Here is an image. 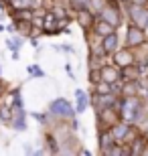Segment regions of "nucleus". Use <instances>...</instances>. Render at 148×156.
<instances>
[{"label":"nucleus","instance_id":"1","mask_svg":"<svg viewBox=\"0 0 148 156\" xmlns=\"http://www.w3.org/2000/svg\"><path fill=\"white\" fill-rule=\"evenodd\" d=\"M51 112L59 118H71L73 116V108H71L69 101H65V99H55L51 104Z\"/></svg>","mask_w":148,"mask_h":156},{"label":"nucleus","instance_id":"2","mask_svg":"<svg viewBox=\"0 0 148 156\" xmlns=\"http://www.w3.org/2000/svg\"><path fill=\"white\" fill-rule=\"evenodd\" d=\"M102 20L110 23L112 27H118L122 23V16H120V10L116 6H103L102 8Z\"/></svg>","mask_w":148,"mask_h":156},{"label":"nucleus","instance_id":"3","mask_svg":"<svg viewBox=\"0 0 148 156\" xmlns=\"http://www.w3.org/2000/svg\"><path fill=\"white\" fill-rule=\"evenodd\" d=\"M146 41V37H144V30L140 29V27H130V30H128V37H126V43H128V47H140Z\"/></svg>","mask_w":148,"mask_h":156},{"label":"nucleus","instance_id":"4","mask_svg":"<svg viewBox=\"0 0 148 156\" xmlns=\"http://www.w3.org/2000/svg\"><path fill=\"white\" fill-rule=\"evenodd\" d=\"M132 20L136 23V27H146L148 24V10L142 6H132Z\"/></svg>","mask_w":148,"mask_h":156},{"label":"nucleus","instance_id":"5","mask_svg":"<svg viewBox=\"0 0 148 156\" xmlns=\"http://www.w3.org/2000/svg\"><path fill=\"white\" fill-rule=\"evenodd\" d=\"M114 61L120 65V67H128V65L134 63V55H132L130 49H120V51L114 55Z\"/></svg>","mask_w":148,"mask_h":156},{"label":"nucleus","instance_id":"6","mask_svg":"<svg viewBox=\"0 0 148 156\" xmlns=\"http://www.w3.org/2000/svg\"><path fill=\"white\" fill-rule=\"evenodd\" d=\"M99 73H102V81H106V83H116V81L122 77V73H120L116 67H103Z\"/></svg>","mask_w":148,"mask_h":156},{"label":"nucleus","instance_id":"7","mask_svg":"<svg viewBox=\"0 0 148 156\" xmlns=\"http://www.w3.org/2000/svg\"><path fill=\"white\" fill-rule=\"evenodd\" d=\"M99 112H102V116H99V118L103 120V124H106V126H110V128H112V126L116 124V122H120L118 112H116V110H112V108H106V110H99Z\"/></svg>","mask_w":148,"mask_h":156},{"label":"nucleus","instance_id":"8","mask_svg":"<svg viewBox=\"0 0 148 156\" xmlns=\"http://www.w3.org/2000/svg\"><path fill=\"white\" fill-rule=\"evenodd\" d=\"M112 136H114V140H124L126 136H128V132H130V128L126 126V124H120V122H116L114 126H112Z\"/></svg>","mask_w":148,"mask_h":156},{"label":"nucleus","instance_id":"9","mask_svg":"<svg viewBox=\"0 0 148 156\" xmlns=\"http://www.w3.org/2000/svg\"><path fill=\"white\" fill-rule=\"evenodd\" d=\"M103 53H114L116 51V47H118V37L112 33V35L108 37H103Z\"/></svg>","mask_w":148,"mask_h":156},{"label":"nucleus","instance_id":"10","mask_svg":"<svg viewBox=\"0 0 148 156\" xmlns=\"http://www.w3.org/2000/svg\"><path fill=\"white\" fill-rule=\"evenodd\" d=\"M57 14L55 12H49L45 16V23H43V29L47 30V33H57Z\"/></svg>","mask_w":148,"mask_h":156},{"label":"nucleus","instance_id":"11","mask_svg":"<svg viewBox=\"0 0 148 156\" xmlns=\"http://www.w3.org/2000/svg\"><path fill=\"white\" fill-rule=\"evenodd\" d=\"M96 33L99 37H108V35H112V33H114V27H112L110 23H106V20H102V23L96 24Z\"/></svg>","mask_w":148,"mask_h":156},{"label":"nucleus","instance_id":"12","mask_svg":"<svg viewBox=\"0 0 148 156\" xmlns=\"http://www.w3.org/2000/svg\"><path fill=\"white\" fill-rule=\"evenodd\" d=\"M77 23H79L81 29H89V27H91V14L87 10H83V8H81L79 14H77Z\"/></svg>","mask_w":148,"mask_h":156},{"label":"nucleus","instance_id":"13","mask_svg":"<svg viewBox=\"0 0 148 156\" xmlns=\"http://www.w3.org/2000/svg\"><path fill=\"white\" fill-rule=\"evenodd\" d=\"M6 2H10V6L16 10H27V8L34 6V0H6Z\"/></svg>","mask_w":148,"mask_h":156},{"label":"nucleus","instance_id":"14","mask_svg":"<svg viewBox=\"0 0 148 156\" xmlns=\"http://www.w3.org/2000/svg\"><path fill=\"white\" fill-rule=\"evenodd\" d=\"M136 91H138V83H136V81H128V83L122 87V93H124L126 98H130V95H136Z\"/></svg>","mask_w":148,"mask_h":156},{"label":"nucleus","instance_id":"15","mask_svg":"<svg viewBox=\"0 0 148 156\" xmlns=\"http://www.w3.org/2000/svg\"><path fill=\"white\" fill-rule=\"evenodd\" d=\"M14 128L16 130H24V114L20 108H16V112H14Z\"/></svg>","mask_w":148,"mask_h":156},{"label":"nucleus","instance_id":"16","mask_svg":"<svg viewBox=\"0 0 148 156\" xmlns=\"http://www.w3.org/2000/svg\"><path fill=\"white\" fill-rule=\"evenodd\" d=\"M16 29L23 33V35H29L31 30H33V24H31L29 18H24V20H16Z\"/></svg>","mask_w":148,"mask_h":156},{"label":"nucleus","instance_id":"17","mask_svg":"<svg viewBox=\"0 0 148 156\" xmlns=\"http://www.w3.org/2000/svg\"><path fill=\"white\" fill-rule=\"evenodd\" d=\"M99 142H102V152H106L112 146V142H114V136H112V132H106L102 134V138H99Z\"/></svg>","mask_w":148,"mask_h":156},{"label":"nucleus","instance_id":"18","mask_svg":"<svg viewBox=\"0 0 148 156\" xmlns=\"http://www.w3.org/2000/svg\"><path fill=\"white\" fill-rule=\"evenodd\" d=\"M75 95H77V110L83 112V110H85V105H87V98H85V93H83V91L79 89V91L75 93Z\"/></svg>","mask_w":148,"mask_h":156},{"label":"nucleus","instance_id":"19","mask_svg":"<svg viewBox=\"0 0 148 156\" xmlns=\"http://www.w3.org/2000/svg\"><path fill=\"white\" fill-rule=\"evenodd\" d=\"M120 73H122L124 77H136L138 75V69L134 67V63H132V65H128V67H122V71H120Z\"/></svg>","mask_w":148,"mask_h":156},{"label":"nucleus","instance_id":"20","mask_svg":"<svg viewBox=\"0 0 148 156\" xmlns=\"http://www.w3.org/2000/svg\"><path fill=\"white\" fill-rule=\"evenodd\" d=\"M110 83H106V81H97V95H110Z\"/></svg>","mask_w":148,"mask_h":156},{"label":"nucleus","instance_id":"21","mask_svg":"<svg viewBox=\"0 0 148 156\" xmlns=\"http://www.w3.org/2000/svg\"><path fill=\"white\" fill-rule=\"evenodd\" d=\"M69 2H71V6L77 8V10H81V8H85V6L89 4V0H69Z\"/></svg>","mask_w":148,"mask_h":156},{"label":"nucleus","instance_id":"22","mask_svg":"<svg viewBox=\"0 0 148 156\" xmlns=\"http://www.w3.org/2000/svg\"><path fill=\"white\" fill-rule=\"evenodd\" d=\"M0 120H4V122L10 120V110L6 105H0Z\"/></svg>","mask_w":148,"mask_h":156},{"label":"nucleus","instance_id":"23","mask_svg":"<svg viewBox=\"0 0 148 156\" xmlns=\"http://www.w3.org/2000/svg\"><path fill=\"white\" fill-rule=\"evenodd\" d=\"M89 79H91V83H97V81H102V73H99V71H91Z\"/></svg>","mask_w":148,"mask_h":156},{"label":"nucleus","instance_id":"24","mask_svg":"<svg viewBox=\"0 0 148 156\" xmlns=\"http://www.w3.org/2000/svg\"><path fill=\"white\" fill-rule=\"evenodd\" d=\"M89 2L96 6V8H103V0H89Z\"/></svg>","mask_w":148,"mask_h":156}]
</instances>
